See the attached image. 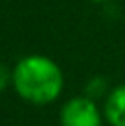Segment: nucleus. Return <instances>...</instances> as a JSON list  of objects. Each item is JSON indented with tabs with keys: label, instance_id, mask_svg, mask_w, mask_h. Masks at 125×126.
Here are the masks:
<instances>
[{
	"label": "nucleus",
	"instance_id": "f257e3e1",
	"mask_svg": "<svg viewBox=\"0 0 125 126\" xmlns=\"http://www.w3.org/2000/svg\"><path fill=\"white\" fill-rule=\"evenodd\" d=\"M13 88L31 104H50L61 95L64 77L57 62L44 55H28L13 68Z\"/></svg>",
	"mask_w": 125,
	"mask_h": 126
},
{
	"label": "nucleus",
	"instance_id": "f03ea898",
	"mask_svg": "<svg viewBox=\"0 0 125 126\" xmlns=\"http://www.w3.org/2000/svg\"><path fill=\"white\" fill-rule=\"evenodd\" d=\"M101 111L92 97H74L61 108V126H101Z\"/></svg>",
	"mask_w": 125,
	"mask_h": 126
},
{
	"label": "nucleus",
	"instance_id": "7ed1b4c3",
	"mask_svg": "<svg viewBox=\"0 0 125 126\" xmlns=\"http://www.w3.org/2000/svg\"><path fill=\"white\" fill-rule=\"evenodd\" d=\"M103 113L110 126H125V84L116 86L109 93Z\"/></svg>",
	"mask_w": 125,
	"mask_h": 126
},
{
	"label": "nucleus",
	"instance_id": "20e7f679",
	"mask_svg": "<svg viewBox=\"0 0 125 126\" xmlns=\"http://www.w3.org/2000/svg\"><path fill=\"white\" fill-rule=\"evenodd\" d=\"M11 80H13V71L6 66V64L0 62V93H2L4 90L9 86Z\"/></svg>",
	"mask_w": 125,
	"mask_h": 126
},
{
	"label": "nucleus",
	"instance_id": "39448f33",
	"mask_svg": "<svg viewBox=\"0 0 125 126\" xmlns=\"http://www.w3.org/2000/svg\"><path fill=\"white\" fill-rule=\"evenodd\" d=\"M96 2H103V0H96Z\"/></svg>",
	"mask_w": 125,
	"mask_h": 126
}]
</instances>
